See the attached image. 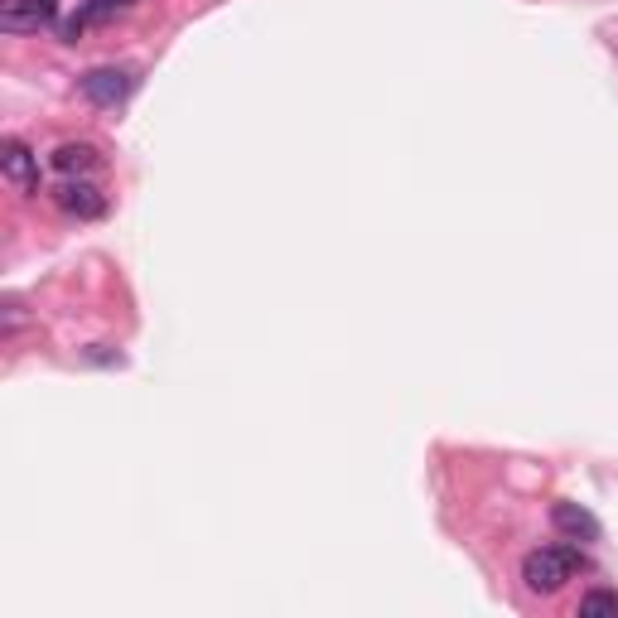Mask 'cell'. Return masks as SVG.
Listing matches in <instances>:
<instances>
[{
  "mask_svg": "<svg viewBox=\"0 0 618 618\" xmlns=\"http://www.w3.org/2000/svg\"><path fill=\"white\" fill-rule=\"evenodd\" d=\"M580 570V550L575 546H542L522 560V580L532 594H556L560 584Z\"/></svg>",
  "mask_w": 618,
  "mask_h": 618,
  "instance_id": "6da1fadb",
  "label": "cell"
},
{
  "mask_svg": "<svg viewBox=\"0 0 618 618\" xmlns=\"http://www.w3.org/2000/svg\"><path fill=\"white\" fill-rule=\"evenodd\" d=\"M53 15H59V0H0V29L10 35H35Z\"/></svg>",
  "mask_w": 618,
  "mask_h": 618,
  "instance_id": "7a4b0ae2",
  "label": "cell"
},
{
  "mask_svg": "<svg viewBox=\"0 0 618 618\" xmlns=\"http://www.w3.org/2000/svg\"><path fill=\"white\" fill-rule=\"evenodd\" d=\"M0 174L20 189V194H39V155L25 141H5L0 145Z\"/></svg>",
  "mask_w": 618,
  "mask_h": 618,
  "instance_id": "3957f363",
  "label": "cell"
},
{
  "mask_svg": "<svg viewBox=\"0 0 618 618\" xmlns=\"http://www.w3.org/2000/svg\"><path fill=\"white\" fill-rule=\"evenodd\" d=\"M131 87H136V77L126 69H93L83 73V97L97 107H121L131 97Z\"/></svg>",
  "mask_w": 618,
  "mask_h": 618,
  "instance_id": "277c9868",
  "label": "cell"
},
{
  "mask_svg": "<svg viewBox=\"0 0 618 618\" xmlns=\"http://www.w3.org/2000/svg\"><path fill=\"white\" fill-rule=\"evenodd\" d=\"M59 208L73 213V218H102V213H107V194L97 184H87V179H69V184L59 189Z\"/></svg>",
  "mask_w": 618,
  "mask_h": 618,
  "instance_id": "5b68a950",
  "label": "cell"
},
{
  "mask_svg": "<svg viewBox=\"0 0 618 618\" xmlns=\"http://www.w3.org/2000/svg\"><path fill=\"white\" fill-rule=\"evenodd\" d=\"M550 522H556V532L570 536V542H599V517L584 512L580 502H556V508H550Z\"/></svg>",
  "mask_w": 618,
  "mask_h": 618,
  "instance_id": "8992f818",
  "label": "cell"
},
{
  "mask_svg": "<svg viewBox=\"0 0 618 618\" xmlns=\"http://www.w3.org/2000/svg\"><path fill=\"white\" fill-rule=\"evenodd\" d=\"M53 170H59V174H69V179L93 174V170H97V150H93V145H83V141L59 145V150H53Z\"/></svg>",
  "mask_w": 618,
  "mask_h": 618,
  "instance_id": "52a82bcc",
  "label": "cell"
},
{
  "mask_svg": "<svg viewBox=\"0 0 618 618\" xmlns=\"http://www.w3.org/2000/svg\"><path fill=\"white\" fill-rule=\"evenodd\" d=\"M599 614L618 618V594H614V590H590V594H580V618H599Z\"/></svg>",
  "mask_w": 618,
  "mask_h": 618,
  "instance_id": "ba28073f",
  "label": "cell"
},
{
  "mask_svg": "<svg viewBox=\"0 0 618 618\" xmlns=\"http://www.w3.org/2000/svg\"><path fill=\"white\" fill-rule=\"evenodd\" d=\"M121 5H131V0H121Z\"/></svg>",
  "mask_w": 618,
  "mask_h": 618,
  "instance_id": "9c48e42d",
  "label": "cell"
}]
</instances>
